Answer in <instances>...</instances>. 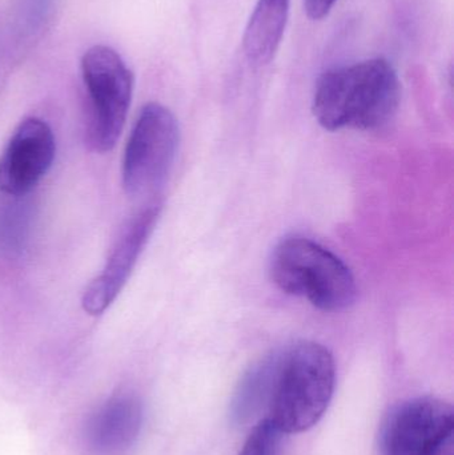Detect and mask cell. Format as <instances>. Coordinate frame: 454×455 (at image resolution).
I'll return each instance as SVG.
<instances>
[{
  "instance_id": "52a82bcc",
  "label": "cell",
  "mask_w": 454,
  "mask_h": 455,
  "mask_svg": "<svg viewBox=\"0 0 454 455\" xmlns=\"http://www.w3.org/2000/svg\"><path fill=\"white\" fill-rule=\"evenodd\" d=\"M160 211L162 205H149L123 228L103 272L91 281L83 293L82 307L88 315H100L119 296L156 227Z\"/></svg>"
},
{
  "instance_id": "7a4b0ae2",
  "label": "cell",
  "mask_w": 454,
  "mask_h": 455,
  "mask_svg": "<svg viewBox=\"0 0 454 455\" xmlns=\"http://www.w3.org/2000/svg\"><path fill=\"white\" fill-rule=\"evenodd\" d=\"M271 419L280 433L312 429L324 416L335 392L336 365L330 350L301 341L275 352Z\"/></svg>"
},
{
  "instance_id": "8fae6325",
  "label": "cell",
  "mask_w": 454,
  "mask_h": 455,
  "mask_svg": "<svg viewBox=\"0 0 454 455\" xmlns=\"http://www.w3.org/2000/svg\"><path fill=\"white\" fill-rule=\"evenodd\" d=\"M276 357L275 352L259 361L245 373L235 392L231 416L236 424L250 421L266 403L271 401Z\"/></svg>"
},
{
  "instance_id": "277c9868",
  "label": "cell",
  "mask_w": 454,
  "mask_h": 455,
  "mask_svg": "<svg viewBox=\"0 0 454 455\" xmlns=\"http://www.w3.org/2000/svg\"><path fill=\"white\" fill-rule=\"evenodd\" d=\"M82 77L88 96L85 144L104 154L116 146L124 128L133 92V74L122 56L98 44L82 56Z\"/></svg>"
},
{
  "instance_id": "7c38bea8",
  "label": "cell",
  "mask_w": 454,
  "mask_h": 455,
  "mask_svg": "<svg viewBox=\"0 0 454 455\" xmlns=\"http://www.w3.org/2000/svg\"><path fill=\"white\" fill-rule=\"evenodd\" d=\"M28 196L0 192V249L5 253L20 254L28 243L34 218Z\"/></svg>"
},
{
  "instance_id": "5bb4252c",
  "label": "cell",
  "mask_w": 454,
  "mask_h": 455,
  "mask_svg": "<svg viewBox=\"0 0 454 455\" xmlns=\"http://www.w3.org/2000/svg\"><path fill=\"white\" fill-rule=\"evenodd\" d=\"M338 0H304V10L312 20L327 18Z\"/></svg>"
},
{
  "instance_id": "8992f818",
  "label": "cell",
  "mask_w": 454,
  "mask_h": 455,
  "mask_svg": "<svg viewBox=\"0 0 454 455\" xmlns=\"http://www.w3.org/2000/svg\"><path fill=\"white\" fill-rule=\"evenodd\" d=\"M383 455H454V411L434 397L413 398L389 414L381 432Z\"/></svg>"
},
{
  "instance_id": "5b68a950",
  "label": "cell",
  "mask_w": 454,
  "mask_h": 455,
  "mask_svg": "<svg viewBox=\"0 0 454 455\" xmlns=\"http://www.w3.org/2000/svg\"><path fill=\"white\" fill-rule=\"evenodd\" d=\"M180 130L175 115L159 103L143 107L123 159V187L131 196L156 191L167 180L178 154Z\"/></svg>"
},
{
  "instance_id": "4fadbf2b",
  "label": "cell",
  "mask_w": 454,
  "mask_h": 455,
  "mask_svg": "<svg viewBox=\"0 0 454 455\" xmlns=\"http://www.w3.org/2000/svg\"><path fill=\"white\" fill-rule=\"evenodd\" d=\"M280 435L271 419H263L253 427L239 455H276Z\"/></svg>"
},
{
  "instance_id": "3957f363",
  "label": "cell",
  "mask_w": 454,
  "mask_h": 455,
  "mask_svg": "<svg viewBox=\"0 0 454 455\" xmlns=\"http://www.w3.org/2000/svg\"><path fill=\"white\" fill-rule=\"evenodd\" d=\"M269 275L280 291L308 299L324 312H340L356 301V280L351 269L309 238L283 240L272 253Z\"/></svg>"
},
{
  "instance_id": "9c48e42d",
  "label": "cell",
  "mask_w": 454,
  "mask_h": 455,
  "mask_svg": "<svg viewBox=\"0 0 454 455\" xmlns=\"http://www.w3.org/2000/svg\"><path fill=\"white\" fill-rule=\"evenodd\" d=\"M143 403L133 395H116L99 406L84 427L91 455H125L135 445L143 427Z\"/></svg>"
},
{
  "instance_id": "6da1fadb",
  "label": "cell",
  "mask_w": 454,
  "mask_h": 455,
  "mask_svg": "<svg viewBox=\"0 0 454 455\" xmlns=\"http://www.w3.org/2000/svg\"><path fill=\"white\" fill-rule=\"evenodd\" d=\"M402 99L399 75L384 58L335 67L322 75L312 111L328 131H373L388 124Z\"/></svg>"
},
{
  "instance_id": "30bf717a",
  "label": "cell",
  "mask_w": 454,
  "mask_h": 455,
  "mask_svg": "<svg viewBox=\"0 0 454 455\" xmlns=\"http://www.w3.org/2000/svg\"><path fill=\"white\" fill-rule=\"evenodd\" d=\"M291 0H259L244 32V52L256 66H266L276 55L290 16Z\"/></svg>"
},
{
  "instance_id": "ba28073f",
  "label": "cell",
  "mask_w": 454,
  "mask_h": 455,
  "mask_svg": "<svg viewBox=\"0 0 454 455\" xmlns=\"http://www.w3.org/2000/svg\"><path fill=\"white\" fill-rule=\"evenodd\" d=\"M56 141L47 123L37 117L23 120L0 156V192L24 196L52 167Z\"/></svg>"
}]
</instances>
